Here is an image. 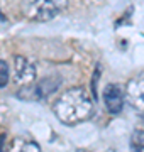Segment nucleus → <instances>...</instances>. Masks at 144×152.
Masks as SVG:
<instances>
[{
    "label": "nucleus",
    "instance_id": "nucleus-7",
    "mask_svg": "<svg viewBox=\"0 0 144 152\" xmlns=\"http://www.w3.org/2000/svg\"><path fill=\"white\" fill-rule=\"evenodd\" d=\"M131 149L137 152H144V130H134L131 137Z\"/></svg>",
    "mask_w": 144,
    "mask_h": 152
},
{
    "label": "nucleus",
    "instance_id": "nucleus-2",
    "mask_svg": "<svg viewBox=\"0 0 144 152\" xmlns=\"http://www.w3.org/2000/svg\"><path fill=\"white\" fill-rule=\"evenodd\" d=\"M71 0H22V10L27 19L36 22H46L60 15Z\"/></svg>",
    "mask_w": 144,
    "mask_h": 152
},
{
    "label": "nucleus",
    "instance_id": "nucleus-6",
    "mask_svg": "<svg viewBox=\"0 0 144 152\" xmlns=\"http://www.w3.org/2000/svg\"><path fill=\"white\" fill-rule=\"evenodd\" d=\"M61 86V78L60 76H46L43 80H39L36 83V88H34V96L37 98V100H44V98L51 96L53 93Z\"/></svg>",
    "mask_w": 144,
    "mask_h": 152
},
{
    "label": "nucleus",
    "instance_id": "nucleus-10",
    "mask_svg": "<svg viewBox=\"0 0 144 152\" xmlns=\"http://www.w3.org/2000/svg\"><path fill=\"white\" fill-rule=\"evenodd\" d=\"M98 76H100V68L97 66L95 75H93V80H92V95H93V98L97 96V80H98Z\"/></svg>",
    "mask_w": 144,
    "mask_h": 152
},
{
    "label": "nucleus",
    "instance_id": "nucleus-8",
    "mask_svg": "<svg viewBox=\"0 0 144 152\" xmlns=\"http://www.w3.org/2000/svg\"><path fill=\"white\" fill-rule=\"evenodd\" d=\"M12 149L14 151H24V149H27V151H39V145L34 144V142H26L22 139H15L12 142Z\"/></svg>",
    "mask_w": 144,
    "mask_h": 152
},
{
    "label": "nucleus",
    "instance_id": "nucleus-9",
    "mask_svg": "<svg viewBox=\"0 0 144 152\" xmlns=\"http://www.w3.org/2000/svg\"><path fill=\"white\" fill-rule=\"evenodd\" d=\"M9 78H10V71H9V64L5 61L0 59V88L7 86L9 83Z\"/></svg>",
    "mask_w": 144,
    "mask_h": 152
},
{
    "label": "nucleus",
    "instance_id": "nucleus-3",
    "mask_svg": "<svg viewBox=\"0 0 144 152\" xmlns=\"http://www.w3.org/2000/svg\"><path fill=\"white\" fill-rule=\"evenodd\" d=\"M126 96L132 108H136L137 112H144V71L129 80Z\"/></svg>",
    "mask_w": 144,
    "mask_h": 152
},
{
    "label": "nucleus",
    "instance_id": "nucleus-4",
    "mask_svg": "<svg viewBox=\"0 0 144 152\" xmlns=\"http://www.w3.org/2000/svg\"><path fill=\"white\" fill-rule=\"evenodd\" d=\"M14 80L17 85H31L36 80V68L27 58L17 54L14 58Z\"/></svg>",
    "mask_w": 144,
    "mask_h": 152
},
{
    "label": "nucleus",
    "instance_id": "nucleus-1",
    "mask_svg": "<svg viewBox=\"0 0 144 152\" xmlns=\"http://www.w3.org/2000/svg\"><path fill=\"white\" fill-rule=\"evenodd\" d=\"M56 118L66 125H76L93 117V102L83 88L75 86L63 93L53 105Z\"/></svg>",
    "mask_w": 144,
    "mask_h": 152
},
{
    "label": "nucleus",
    "instance_id": "nucleus-5",
    "mask_svg": "<svg viewBox=\"0 0 144 152\" xmlns=\"http://www.w3.org/2000/svg\"><path fill=\"white\" fill-rule=\"evenodd\" d=\"M104 102H105L107 110L112 115H117L122 112V105H124V95L119 85L115 83H109L104 90Z\"/></svg>",
    "mask_w": 144,
    "mask_h": 152
},
{
    "label": "nucleus",
    "instance_id": "nucleus-11",
    "mask_svg": "<svg viewBox=\"0 0 144 152\" xmlns=\"http://www.w3.org/2000/svg\"><path fill=\"white\" fill-rule=\"evenodd\" d=\"M0 20H5V15H4L2 12H0Z\"/></svg>",
    "mask_w": 144,
    "mask_h": 152
}]
</instances>
